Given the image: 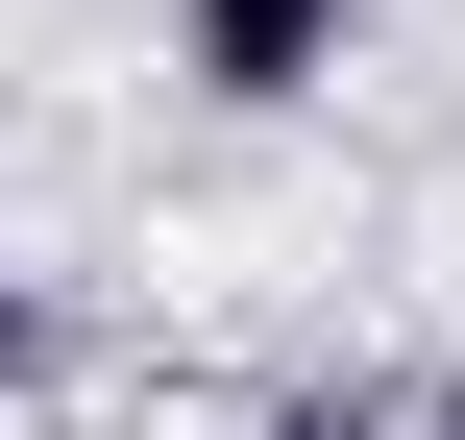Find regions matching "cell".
<instances>
[{"mask_svg":"<svg viewBox=\"0 0 465 440\" xmlns=\"http://www.w3.org/2000/svg\"><path fill=\"white\" fill-rule=\"evenodd\" d=\"M343 49H368V0H172V73H196L221 122H294Z\"/></svg>","mask_w":465,"mask_h":440,"instance_id":"cell-1","label":"cell"},{"mask_svg":"<svg viewBox=\"0 0 465 440\" xmlns=\"http://www.w3.org/2000/svg\"><path fill=\"white\" fill-rule=\"evenodd\" d=\"M270 440H392V416H368V392H294V416H270Z\"/></svg>","mask_w":465,"mask_h":440,"instance_id":"cell-2","label":"cell"}]
</instances>
